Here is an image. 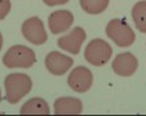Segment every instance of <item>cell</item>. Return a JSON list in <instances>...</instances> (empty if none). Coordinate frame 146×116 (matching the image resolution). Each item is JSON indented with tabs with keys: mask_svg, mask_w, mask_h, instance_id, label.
Returning a JSON list of instances; mask_svg holds the SVG:
<instances>
[{
	"mask_svg": "<svg viewBox=\"0 0 146 116\" xmlns=\"http://www.w3.org/2000/svg\"><path fill=\"white\" fill-rule=\"evenodd\" d=\"M4 87H5V100L9 104H16L32 90V79L27 74L13 73L5 77Z\"/></svg>",
	"mask_w": 146,
	"mask_h": 116,
	"instance_id": "6da1fadb",
	"label": "cell"
},
{
	"mask_svg": "<svg viewBox=\"0 0 146 116\" xmlns=\"http://www.w3.org/2000/svg\"><path fill=\"white\" fill-rule=\"evenodd\" d=\"M36 62V54L31 48L24 45H15L9 48L3 57V63L8 69H28Z\"/></svg>",
	"mask_w": 146,
	"mask_h": 116,
	"instance_id": "7a4b0ae2",
	"label": "cell"
},
{
	"mask_svg": "<svg viewBox=\"0 0 146 116\" xmlns=\"http://www.w3.org/2000/svg\"><path fill=\"white\" fill-rule=\"evenodd\" d=\"M106 36L119 48L130 46L135 40L133 29L122 19H113L109 21L106 25Z\"/></svg>",
	"mask_w": 146,
	"mask_h": 116,
	"instance_id": "3957f363",
	"label": "cell"
},
{
	"mask_svg": "<svg viewBox=\"0 0 146 116\" xmlns=\"http://www.w3.org/2000/svg\"><path fill=\"white\" fill-rule=\"evenodd\" d=\"M111 48L106 41L94 38L88 44L85 49V59L93 66H104L111 57Z\"/></svg>",
	"mask_w": 146,
	"mask_h": 116,
	"instance_id": "277c9868",
	"label": "cell"
},
{
	"mask_svg": "<svg viewBox=\"0 0 146 116\" xmlns=\"http://www.w3.org/2000/svg\"><path fill=\"white\" fill-rule=\"evenodd\" d=\"M21 33L27 41L35 45H42L48 38L44 24L38 17H31L25 20L21 25Z\"/></svg>",
	"mask_w": 146,
	"mask_h": 116,
	"instance_id": "5b68a950",
	"label": "cell"
},
{
	"mask_svg": "<svg viewBox=\"0 0 146 116\" xmlns=\"http://www.w3.org/2000/svg\"><path fill=\"white\" fill-rule=\"evenodd\" d=\"M68 85L76 93H86L93 85V74L85 66H77L70 71Z\"/></svg>",
	"mask_w": 146,
	"mask_h": 116,
	"instance_id": "8992f818",
	"label": "cell"
},
{
	"mask_svg": "<svg viewBox=\"0 0 146 116\" xmlns=\"http://www.w3.org/2000/svg\"><path fill=\"white\" fill-rule=\"evenodd\" d=\"M86 38V33L82 28L77 27L74 28L70 33L66 36H62L57 40L58 48H61L62 50L68 51L70 54H78L81 49V45Z\"/></svg>",
	"mask_w": 146,
	"mask_h": 116,
	"instance_id": "52a82bcc",
	"label": "cell"
},
{
	"mask_svg": "<svg viewBox=\"0 0 146 116\" xmlns=\"http://www.w3.org/2000/svg\"><path fill=\"white\" fill-rule=\"evenodd\" d=\"M111 69L119 77H130L138 69V59L131 53H121L113 59Z\"/></svg>",
	"mask_w": 146,
	"mask_h": 116,
	"instance_id": "ba28073f",
	"label": "cell"
},
{
	"mask_svg": "<svg viewBox=\"0 0 146 116\" xmlns=\"http://www.w3.org/2000/svg\"><path fill=\"white\" fill-rule=\"evenodd\" d=\"M73 65V58L60 51H50L45 57V67L53 75H64Z\"/></svg>",
	"mask_w": 146,
	"mask_h": 116,
	"instance_id": "9c48e42d",
	"label": "cell"
},
{
	"mask_svg": "<svg viewBox=\"0 0 146 116\" xmlns=\"http://www.w3.org/2000/svg\"><path fill=\"white\" fill-rule=\"evenodd\" d=\"M73 21H74V17L72 12L62 9V11H56L50 13L48 17V27L53 35H60L72 27Z\"/></svg>",
	"mask_w": 146,
	"mask_h": 116,
	"instance_id": "30bf717a",
	"label": "cell"
},
{
	"mask_svg": "<svg viewBox=\"0 0 146 116\" xmlns=\"http://www.w3.org/2000/svg\"><path fill=\"white\" fill-rule=\"evenodd\" d=\"M82 112V103L76 98H58L54 102L56 115H78Z\"/></svg>",
	"mask_w": 146,
	"mask_h": 116,
	"instance_id": "8fae6325",
	"label": "cell"
},
{
	"mask_svg": "<svg viewBox=\"0 0 146 116\" xmlns=\"http://www.w3.org/2000/svg\"><path fill=\"white\" fill-rule=\"evenodd\" d=\"M50 112L49 106L41 98H32L25 102L20 109V115H48Z\"/></svg>",
	"mask_w": 146,
	"mask_h": 116,
	"instance_id": "7c38bea8",
	"label": "cell"
},
{
	"mask_svg": "<svg viewBox=\"0 0 146 116\" xmlns=\"http://www.w3.org/2000/svg\"><path fill=\"white\" fill-rule=\"evenodd\" d=\"M131 17L139 32L146 33V0H141L134 4L131 9Z\"/></svg>",
	"mask_w": 146,
	"mask_h": 116,
	"instance_id": "4fadbf2b",
	"label": "cell"
},
{
	"mask_svg": "<svg viewBox=\"0 0 146 116\" xmlns=\"http://www.w3.org/2000/svg\"><path fill=\"white\" fill-rule=\"evenodd\" d=\"M80 5L89 15H100L108 8L109 0H80Z\"/></svg>",
	"mask_w": 146,
	"mask_h": 116,
	"instance_id": "5bb4252c",
	"label": "cell"
},
{
	"mask_svg": "<svg viewBox=\"0 0 146 116\" xmlns=\"http://www.w3.org/2000/svg\"><path fill=\"white\" fill-rule=\"evenodd\" d=\"M11 11V1L9 0H0V20H3Z\"/></svg>",
	"mask_w": 146,
	"mask_h": 116,
	"instance_id": "9a60e30c",
	"label": "cell"
},
{
	"mask_svg": "<svg viewBox=\"0 0 146 116\" xmlns=\"http://www.w3.org/2000/svg\"><path fill=\"white\" fill-rule=\"evenodd\" d=\"M46 5H49V7H53V5H61V4H65L68 3L69 0H42Z\"/></svg>",
	"mask_w": 146,
	"mask_h": 116,
	"instance_id": "2e32d148",
	"label": "cell"
},
{
	"mask_svg": "<svg viewBox=\"0 0 146 116\" xmlns=\"http://www.w3.org/2000/svg\"><path fill=\"white\" fill-rule=\"evenodd\" d=\"M1 46H3V37H1V33H0V50H1Z\"/></svg>",
	"mask_w": 146,
	"mask_h": 116,
	"instance_id": "e0dca14e",
	"label": "cell"
},
{
	"mask_svg": "<svg viewBox=\"0 0 146 116\" xmlns=\"http://www.w3.org/2000/svg\"><path fill=\"white\" fill-rule=\"evenodd\" d=\"M0 102H1V91H0Z\"/></svg>",
	"mask_w": 146,
	"mask_h": 116,
	"instance_id": "ac0fdd59",
	"label": "cell"
}]
</instances>
